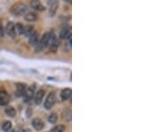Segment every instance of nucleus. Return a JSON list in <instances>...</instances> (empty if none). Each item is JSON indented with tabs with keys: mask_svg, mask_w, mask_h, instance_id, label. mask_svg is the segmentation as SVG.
<instances>
[{
	"mask_svg": "<svg viewBox=\"0 0 160 132\" xmlns=\"http://www.w3.org/2000/svg\"><path fill=\"white\" fill-rule=\"evenodd\" d=\"M28 6L24 3H16L14 4L12 7H11V13L13 15L16 16H21L26 13V12L28 11Z\"/></svg>",
	"mask_w": 160,
	"mask_h": 132,
	"instance_id": "nucleus-1",
	"label": "nucleus"
},
{
	"mask_svg": "<svg viewBox=\"0 0 160 132\" xmlns=\"http://www.w3.org/2000/svg\"><path fill=\"white\" fill-rule=\"evenodd\" d=\"M48 40H49V33L46 32L44 33L42 36L41 40L38 41V43L37 44V46L35 47H36V51L37 52H40L43 50L44 47H46L48 46Z\"/></svg>",
	"mask_w": 160,
	"mask_h": 132,
	"instance_id": "nucleus-2",
	"label": "nucleus"
},
{
	"mask_svg": "<svg viewBox=\"0 0 160 132\" xmlns=\"http://www.w3.org/2000/svg\"><path fill=\"white\" fill-rule=\"evenodd\" d=\"M56 102V96L53 92H51L50 94H48V96H46L45 100H44V106L46 110H50Z\"/></svg>",
	"mask_w": 160,
	"mask_h": 132,
	"instance_id": "nucleus-3",
	"label": "nucleus"
},
{
	"mask_svg": "<svg viewBox=\"0 0 160 132\" xmlns=\"http://www.w3.org/2000/svg\"><path fill=\"white\" fill-rule=\"evenodd\" d=\"M59 46V42L56 40V36L54 34V32H50L49 33V40H48V46L50 47V49L53 51H55L57 49Z\"/></svg>",
	"mask_w": 160,
	"mask_h": 132,
	"instance_id": "nucleus-4",
	"label": "nucleus"
},
{
	"mask_svg": "<svg viewBox=\"0 0 160 132\" xmlns=\"http://www.w3.org/2000/svg\"><path fill=\"white\" fill-rule=\"evenodd\" d=\"M32 126H33V128L36 130H41L44 129V122H43L41 119H39V118H35V119H33L31 122Z\"/></svg>",
	"mask_w": 160,
	"mask_h": 132,
	"instance_id": "nucleus-5",
	"label": "nucleus"
},
{
	"mask_svg": "<svg viewBox=\"0 0 160 132\" xmlns=\"http://www.w3.org/2000/svg\"><path fill=\"white\" fill-rule=\"evenodd\" d=\"M5 31L7 32V34L10 36L11 38H15L16 37V33H15V29H14V23L9 21L6 25V28H5Z\"/></svg>",
	"mask_w": 160,
	"mask_h": 132,
	"instance_id": "nucleus-6",
	"label": "nucleus"
},
{
	"mask_svg": "<svg viewBox=\"0 0 160 132\" xmlns=\"http://www.w3.org/2000/svg\"><path fill=\"white\" fill-rule=\"evenodd\" d=\"M70 30H71V27L70 26H65L63 27L61 31H60V38L61 39H68L69 35H71V32H70Z\"/></svg>",
	"mask_w": 160,
	"mask_h": 132,
	"instance_id": "nucleus-7",
	"label": "nucleus"
},
{
	"mask_svg": "<svg viewBox=\"0 0 160 132\" xmlns=\"http://www.w3.org/2000/svg\"><path fill=\"white\" fill-rule=\"evenodd\" d=\"M9 100H10V97H9V96L6 92H0V105L1 106L6 105L9 103Z\"/></svg>",
	"mask_w": 160,
	"mask_h": 132,
	"instance_id": "nucleus-8",
	"label": "nucleus"
},
{
	"mask_svg": "<svg viewBox=\"0 0 160 132\" xmlns=\"http://www.w3.org/2000/svg\"><path fill=\"white\" fill-rule=\"evenodd\" d=\"M34 95H35V92H34V89L33 88H29L25 90V93L23 95L24 96V99L25 102H30L32 98L34 97Z\"/></svg>",
	"mask_w": 160,
	"mask_h": 132,
	"instance_id": "nucleus-9",
	"label": "nucleus"
},
{
	"mask_svg": "<svg viewBox=\"0 0 160 132\" xmlns=\"http://www.w3.org/2000/svg\"><path fill=\"white\" fill-rule=\"evenodd\" d=\"M25 90H26V85L25 84H22V83H17L16 84L15 95H17V96H23Z\"/></svg>",
	"mask_w": 160,
	"mask_h": 132,
	"instance_id": "nucleus-10",
	"label": "nucleus"
},
{
	"mask_svg": "<svg viewBox=\"0 0 160 132\" xmlns=\"http://www.w3.org/2000/svg\"><path fill=\"white\" fill-rule=\"evenodd\" d=\"M30 6H31L33 9L40 11V12H42V11L45 9V7L43 6L39 1H37V0H32L31 2H30Z\"/></svg>",
	"mask_w": 160,
	"mask_h": 132,
	"instance_id": "nucleus-11",
	"label": "nucleus"
},
{
	"mask_svg": "<svg viewBox=\"0 0 160 132\" xmlns=\"http://www.w3.org/2000/svg\"><path fill=\"white\" fill-rule=\"evenodd\" d=\"M44 96V91L43 89H39L37 90V92L34 95V99H35V103L37 104H40L42 102L43 97Z\"/></svg>",
	"mask_w": 160,
	"mask_h": 132,
	"instance_id": "nucleus-12",
	"label": "nucleus"
},
{
	"mask_svg": "<svg viewBox=\"0 0 160 132\" xmlns=\"http://www.w3.org/2000/svg\"><path fill=\"white\" fill-rule=\"evenodd\" d=\"M48 5H49V7H50V14L51 16H53L57 11V8L59 6V4L57 1H48L47 2Z\"/></svg>",
	"mask_w": 160,
	"mask_h": 132,
	"instance_id": "nucleus-13",
	"label": "nucleus"
},
{
	"mask_svg": "<svg viewBox=\"0 0 160 132\" xmlns=\"http://www.w3.org/2000/svg\"><path fill=\"white\" fill-rule=\"evenodd\" d=\"M71 94H72V91L70 89H64L61 92V98L64 101H66L71 97Z\"/></svg>",
	"mask_w": 160,
	"mask_h": 132,
	"instance_id": "nucleus-14",
	"label": "nucleus"
},
{
	"mask_svg": "<svg viewBox=\"0 0 160 132\" xmlns=\"http://www.w3.org/2000/svg\"><path fill=\"white\" fill-rule=\"evenodd\" d=\"M24 19L27 21H34L37 19V15L36 13L34 12H30V13H28L24 15Z\"/></svg>",
	"mask_w": 160,
	"mask_h": 132,
	"instance_id": "nucleus-15",
	"label": "nucleus"
},
{
	"mask_svg": "<svg viewBox=\"0 0 160 132\" xmlns=\"http://www.w3.org/2000/svg\"><path fill=\"white\" fill-rule=\"evenodd\" d=\"M23 33L25 34L26 37L30 38L32 34L35 33V31H34V27H33V26H30V25H28V26L24 27V31H23Z\"/></svg>",
	"mask_w": 160,
	"mask_h": 132,
	"instance_id": "nucleus-16",
	"label": "nucleus"
},
{
	"mask_svg": "<svg viewBox=\"0 0 160 132\" xmlns=\"http://www.w3.org/2000/svg\"><path fill=\"white\" fill-rule=\"evenodd\" d=\"M38 36H37V34L35 32L34 34H32L31 36L29 38V42H30V44L31 45V46H34V47H36L37 46V44L38 43Z\"/></svg>",
	"mask_w": 160,
	"mask_h": 132,
	"instance_id": "nucleus-17",
	"label": "nucleus"
},
{
	"mask_svg": "<svg viewBox=\"0 0 160 132\" xmlns=\"http://www.w3.org/2000/svg\"><path fill=\"white\" fill-rule=\"evenodd\" d=\"M5 114L7 115V116H9V117H14L15 115H16V111H15V109L13 108V107H12V106H7L6 108H5Z\"/></svg>",
	"mask_w": 160,
	"mask_h": 132,
	"instance_id": "nucleus-18",
	"label": "nucleus"
},
{
	"mask_svg": "<svg viewBox=\"0 0 160 132\" xmlns=\"http://www.w3.org/2000/svg\"><path fill=\"white\" fill-rule=\"evenodd\" d=\"M14 29H15L16 35H21V34H23L24 27H23V25L21 23H16V24H14Z\"/></svg>",
	"mask_w": 160,
	"mask_h": 132,
	"instance_id": "nucleus-19",
	"label": "nucleus"
},
{
	"mask_svg": "<svg viewBox=\"0 0 160 132\" xmlns=\"http://www.w3.org/2000/svg\"><path fill=\"white\" fill-rule=\"evenodd\" d=\"M62 117L66 122H70L71 121V112L69 109L65 110L62 113Z\"/></svg>",
	"mask_w": 160,
	"mask_h": 132,
	"instance_id": "nucleus-20",
	"label": "nucleus"
},
{
	"mask_svg": "<svg viewBox=\"0 0 160 132\" xmlns=\"http://www.w3.org/2000/svg\"><path fill=\"white\" fill-rule=\"evenodd\" d=\"M11 128H12V123L9 121H5L2 124V130L5 132L7 131L8 130H10Z\"/></svg>",
	"mask_w": 160,
	"mask_h": 132,
	"instance_id": "nucleus-21",
	"label": "nucleus"
},
{
	"mask_svg": "<svg viewBox=\"0 0 160 132\" xmlns=\"http://www.w3.org/2000/svg\"><path fill=\"white\" fill-rule=\"evenodd\" d=\"M65 126L64 125H57L52 130V132H64L65 131Z\"/></svg>",
	"mask_w": 160,
	"mask_h": 132,
	"instance_id": "nucleus-22",
	"label": "nucleus"
},
{
	"mask_svg": "<svg viewBox=\"0 0 160 132\" xmlns=\"http://www.w3.org/2000/svg\"><path fill=\"white\" fill-rule=\"evenodd\" d=\"M57 119H58L57 114H56L55 112H53V113H51V114L49 115V117H48V122H50V123H55L56 121H57Z\"/></svg>",
	"mask_w": 160,
	"mask_h": 132,
	"instance_id": "nucleus-23",
	"label": "nucleus"
},
{
	"mask_svg": "<svg viewBox=\"0 0 160 132\" xmlns=\"http://www.w3.org/2000/svg\"><path fill=\"white\" fill-rule=\"evenodd\" d=\"M3 36H4V29H3L2 22L0 21V37H3Z\"/></svg>",
	"mask_w": 160,
	"mask_h": 132,
	"instance_id": "nucleus-24",
	"label": "nucleus"
},
{
	"mask_svg": "<svg viewBox=\"0 0 160 132\" xmlns=\"http://www.w3.org/2000/svg\"><path fill=\"white\" fill-rule=\"evenodd\" d=\"M5 132H14V130H13L12 128H11L10 130H8L7 131H5Z\"/></svg>",
	"mask_w": 160,
	"mask_h": 132,
	"instance_id": "nucleus-25",
	"label": "nucleus"
},
{
	"mask_svg": "<svg viewBox=\"0 0 160 132\" xmlns=\"http://www.w3.org/2000/svg\"><path fill=\"white\" fill-rule=\"evenodd\" d=\"M18 132H26V131H25L24 130H19V131H18Z\"/></svg>",
	"mask_w": 160,
	"mask_h": 132,
	"instance_id": "nucleus-26",
	"label": "nucleus"
}]
</instances>
